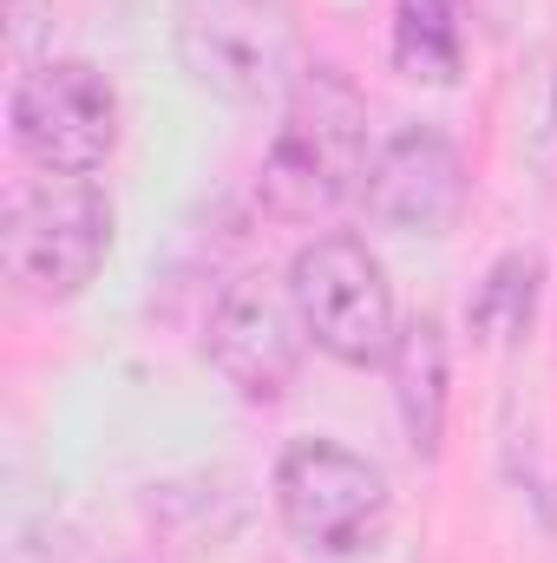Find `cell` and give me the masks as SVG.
Here are the masks:
<instances>
[{
    "instance_id": "cell-1",
    "label": "cell",
    "mask_w": 557,
    "mask_h": 563,
    "mask_svg": "<svg viewBox=\"0 0 557 563\" xmlns=\"http://www.w3.org/2000/svg\"><path fill=\"white\" fill-rule=\"evenodd\" d=\"M368 184V106L335 66H308L282 106V125L263 151V203L282 223H315Z\"/></svg>"
},
{
    "instance_id": "cell-11",
    "label": "cell",
    "mask_w": 557,
    "mask_h": 563,
    "mask_svg": "<svg viewBox=\"0 0 557 563\" xmlns=\"http://www.w3.org/2000/svg\"><path fill=\"white\" fill-rule=\"evenodd\" d=\"M532 301H538V256H499L492 276L479 282L472 295V328L479 334H499V341H518L532 328Z\"/></svg>"
},
{
    "instance_id": "cell-9",
    "label": "cell",
    "mask_w": 557,
    "mask_h": 563,
    "mask_svg": "<svg viewBox=\"0 0 557 563\" xmlns=\"http://www.w3.org/2000/svg\"><path fill=\"white\" fill-rule=\"evenodd\" d=\"M394 407L407 426V445L419 459H433L446 432V334L433 314L407 321L394 341Z\"/></svg>"
},
{
    "instance_id": "cell-4",
    "label": "cell",
    "mask_w": 557,
    "mask_h": 563,
    "mask_svg": "<svg viewBox=\"0 0 557 563\" xmlns=\"http://www.w3.org/2000/svg\"><path fill=\"white\" fill-rule=\"evenodd\" d=\"M288 301H295L308 341L348 367H374L401 341L394 288L381 276V263L368 256V243H354V236H315L308 250H295Z\"/></svg>"
},
{
    "instance_id": "cell-3",
    "label": "cell",
    "mask_w": 557,
    "mask_h": 563,
    "mask_svg": "<svg viewBox=\"0 0 557 563\" xmlns=\"http://www.w3.org/2000/svg\"><path fill=\"white\" fill-rule=\"evenodd\" d=\"M177 66L230 106L288 99L302 79V33L288 0H177Z\"/></svg>"
},
{
    "instance_id": "cell-5",
    "label": "cell",
    "mask_w": 557,
    "mask_h": 563,
    "mask_svg": "<svg viewBox=\"0 0 557 563\" xmlns=\"http://www.w3.org/2000/svg\"><path fill=\"white\" fill-rule=\"evenodd\" d=\"M13 144L40 170L92 177L119 144V92L92 59H46L13 86Z\"/></svg>"
},
{
    "instance_id": "cell-10",
    "label": "cell",
    "mask_w": 557,
    "mask_h": 563,
    "mask_svg": "<svg viewBox=\"0 0 557 563\" xmlns=\"http://www.w3.org/2000/svg\"><path fill=\"white\" fill-rule=\"evenodd\" d=\"M394 66L419 86H452L466 66L459 0H401L394 7Z\"/></svg>"
},
{
    "instance_id": "cell-7",
    "label": "cell",
    "mask_w": 557,
    "mask_h": 563,
    "mask_svg": "<svg viewBox=\"0 0 557 563\" xmlns=\"http://www.w3.org/2000/svg\"><path fill=\"white\" fill-rule=\"evenodd\" d=\"M295 301H288V282H263L243 276L223 288V301L210 308V367L250 400V407H276L282 394L295 387L302 374V334H295Z\"/></svg>"
},
{
    "instance_id": "cell-6",
    "label": "cell",
    "mask_w": 557,
    "mask_h": 563,
    "mask_svg": "<svg viewBox=\"0 0 557 563\" xmlns=\"http://www.w3.org/2000/svg\"><path fill=\"white\" fill-rule=\"evenodd\" d=\"M276 505L282 525L328 558L361 551L381 518H387V478L374 459L335 445V439H295L276 465Z\"/></svg>"
},
{
    "instance_id": "cell-2",
    "label": "cell",
    "mask_w": 557,
    "mask_h": 563,
    "mask_svg": "<svg viewBox=\"0 0 557 563\" xmlns=\"http://www.w3.org/2000/svg\"><path fill=\"white\" fill-rule=\"evenodd\" d=\"M112 250V203L92 177H26L0 217V263L33 301H73L106 269Z\"/></svg>"
},
{
    "instance_id": "cell-8",
    "label": "cell",
    "mask_w": 557,
    "mask_h": 563,
    "mask_svg": "<svg viewBox=\"0 0 557 563\" xmlns=\"http://www.w3.org/2000/svg\"><path fill=\"white\" fill-rule=\"evenodd\" d=\"M368 210L387 223V230H419V236H439L459 203H466V164L459 151L426 132V125H407L368 157Z\"/></svg>"
}]
</instances>
